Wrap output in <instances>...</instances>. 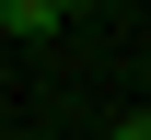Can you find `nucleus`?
<instances>
[{"label": "nucleus", "instance_id": "f257e3e1", "mask_svg": "<svg viewBox=\"0 0 151 140\" xmlns=\"http://www.w3.org/2000/svg\"><path fill=\"white\" fill-rule=\"evenodd\" d=\"M116 140H151V105H139V117H116Z\"/></svg>", "mask_w": 151, "mask_h": 140}, {"label": "nucleus", "instance_id": "f03ea898", "mask_svg": "<svg viewBox=\"0 0 151 140\" xmlns=\"http://www.w3.org/2000/svg\"><path fill=\"white\" fill-rule=\"evenodd\" d=\"M0 47H12V0H0Z\"/></svg>", "mask_w": 151, "mask_h": 140}]
</instances>
